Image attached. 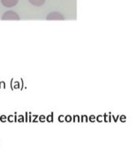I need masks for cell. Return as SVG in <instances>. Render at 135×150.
I'll return each instance as SVG.
<instances>
[{
    "mask_svg": "<svg viewBox=\"0 0 135 150\" xmlns=\"http://www.w3.org/2000/svg\"><path fill=\"white\" fill-rule=\"evenodd\" d=\"M31 5L34 6H42L46 2V0H28Z\"/></svg>",
    "mask_w": 135,
    "mask_h": 150,
    "instance_id": "cell-4",
    "label": "cell"
},
{
    "mask_svg": "<svg viewBox=\"0 0 135 150\" xmlns=\"http://www.w3.org/2000/svg\"><path fill=\"white\" fill-rule=\"evenodd\" d=\"M2 20H19L20 17L14 11H7L2 16Z\"/></svg>",
    "mask_w": 135,
    "mask_h": 150,
    "instance_id": "cell-1",
    "label": "cell"
},
{
    "mask_svg": "<svg viewBox=\"0 0 135 150\" xmlns=\"http://www.w3.org/2000/svg\"><path fill=\"white\" fill-rule=\"evenodd\" d=\"M1 2L3 6L6 8H12L18 4L19 0H1Z\"/></svg>",
    "mask_w": 135,
    "mask_h": 150,
    "instance_id": "cell-3",
    "label": "cell"
},
{
    "mask_svg": "<svg viewBox=\"0 0 135 150\" xmlns=\"http://www.w3.org/2000/svg\"><path fill=\"white\" fill-rule=\"evenodd\" d=\"M47 20H64V16L58 12H53L47 15Z\"/></svg>",
    "mask_w": 135,
    "mask_h": 150,
    "instance_id": "cell-2",
    "label": "cell"
}]
</instances>
